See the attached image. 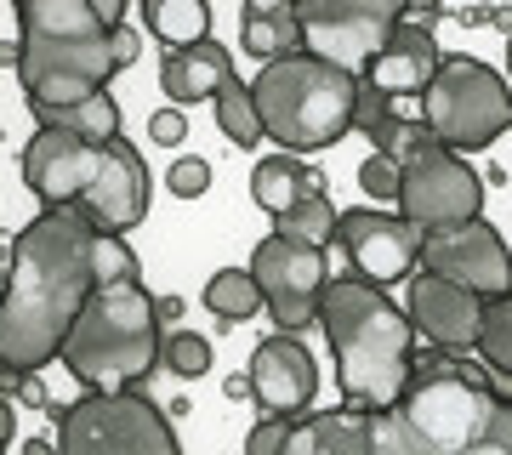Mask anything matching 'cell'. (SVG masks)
Masks as SVG:
<instances>
[{
	"mask_svg": "<svg viewBox=\"0 0 512 455\" xmlns=\"http://www.w3.org/2000/svg\"><path fill=\"white\" fill-rule=\"evenodd\" d=\"M97 222L74 205H46L12 245V268L0 279V364L46 370L97 291L92 268Z\"/></svg>",
	"mask_w": 512,
	"mask_h": 455,
	"instance_id": "6da1fadb",
	"label": "cell"
},
{
	"mask_svg": "<svg viewBox=\"0 0 512 455\" xmlns=\"http://www.w3.org/2000/svg\"><path fill=\"white\" fill-rule=\"evenodd\" d=\"M376 455H512V399L490 387L456 347L416 364L387 410H370Z\"/></svg>",
	"mask_w": 512,
	"mask_h": 455,
	"instance_id": "7a4b0ae2",
	"label": "cell"
},
{
	"mask_svg": "<svg viewBox=\"0 0 512 455\" xmlns=\"http://www.w3.org/2000/svg\"><path fill=\"white\" fill-rule=\"evenodd\" d=\"M137 35L109 29L92 0H18V80L29 103H80L137 63Z\"/></svg>",
	"mask_w": 512,
	"mask_h": 455,
	"instance_id": "3957f363",
	"label": "cell"
},
{
	"mask_svg": "<svg viewBox=\"0 0 512 455\" xmlns=\"http://www.w3.org/2000/svg\"><path fill=\"white\" fill-rule=\"evenodd\" d=\"M319 325L330 336L336 387H342L348 404L387 410L410 387V376H416V325L376 279H365V273L325 279Z\"/></svg>",
	"mask_w": 512,
	"mask_h": 455,
	"instance_id": "277c9868",
	"label": "cell"
},
{
	"mask_svg": "<svg viewBox=\"0 0 512 455\" xmlns=\"http://www.w3.org/2000/svg\"><path fill=\"white\" fill-rule=\"evenodd\" d=\"M23 182L35 188L40 205H74L109 234H126L148 217V165L126 137L92 143L40 126L23 148Z\"/></svg>",
	"mask_w": 512,
	"mask_h": 455,
	"instance_id": "5b68a950",
	"label": "cell"
},
{
	"mask_svg": "<svg viewBox=\"0 0 512 455\" xmlns=\"http://www.w3.org/2000/svg\"><path fill=\"white\" fill-rule=\"evenodd\" d=\"M160 342V302L143 291V279H114L86 296L57 347V364L92 393H120L160 364Z\"/></svg>",
	"mask_w": 512,
	"mask_h": 455,
	"instance_id": "8992f818",
	"label": "cell"
},
{
	"mask_svg": "<svg viewBox=\"0 0 512 455\" xmlns=\"http://www.w3.org/2000/svg\"><path fill=\"white\" fill-rule=\"evenodd\" d=\"M262 131L291 154H319L336 148L353 131V103H359V74L330 63L319 52H285L274 63H262L251 80Z\"/></svg>",
	"mask_w": 512,
	"mask_h": 455,
	"instance_id": "52a82bcc",
	"label": "cell"
},
{
	"mask_svg": "<svg viewBox=\"0 0 512 455\" xmlns=\"http://www.w3.org/2000/svg\"><path fill=\"white\" fill-rule=\"evenodd\" d=\"M421 120L444 148L473 154L512 131V86L478 57H444L433 86L421 91Z\"/></svg>",
	"mask_w": 512,
	"mask_h": 455,
	"instance_id": "ba28073f",
	"label": "cell"
},
{
	"mask_svg": "<svg viewBox=\"0 0 512 455\" xmlns=\"http://www.w3.org/2000/svg\"><path fill=\"white\" fill-rule=\"evenodd\" d=\"M57 421V444L69 455H103V450H126V455H177V427L165 421V410L143 393H92L86 399L52 410Z\"/></svg>",
	"mask_w": 512,
	"mask_h": 455,
	"instance_id": "9c48e42d",
	"label": "cell"
},
{
	"mask_svg": "<svg viewBox=\"0 0 512 455\" xmlns=\"http://www.w3.org/2000/svg\"><path fill=\"white\" fill-rule=\"evenodd\" d=\"M296 12H302V46L308 52L365 74V63L404 23L410 0H296Z\"/></svg>",
	"mask_w": 512,
	"mask_h": 455,
	"instance_id": "30bf717a",
	"label": "cell"
},
{
	"mask_svg": "<svg viewBox=\"0 0 512 455\" xmlns=\"http://www.w3.org/2000/svg\"><path fill=\"white\" fill-rule=\"evenodd\" d=\"M251 273H256V285H262V302H268L279 330L319 325V296H325V279H330L325 245L274 228V234L251 251Z\"/></svg>",
	"mask_w": 512,
	"mask_h": 455,
	"instance_id": "8fae6325",
	"label": "cell"
},
{
	"mask_svg": "<svg viewBox=\"0 0 512 455\" xmlns=\"http://www.w3.org/2000/svg\"><path fill=\"white\" fill-rule=\"evenodd\" d=\"M404 182H399V211L416 222L421 234L433 228H456V222H473L484 211V177L473 165L461 160L456 148H427L416 160L399 165Z\"/></svg>",
	"mask_w": 512,
	"mask_h": 455,
	"instance_id": "7c38bea8",
	"label": "cell"
},
{
	"mask_svg": "<svg viewBox=\"0 0 512 455\" xmlns=\"http://www.w3.org/2000/svg\"><path fill=\"white\" fill-rule=\"evenodd\" d=\"M421 268L456 279V285L478 291L484 302H495V296L512 291V251H507V239L495 234L484 217L421 234Z\"/></svg>",
	"mask_w": 512,
	"mask_h": 455,
	"instance_id": "4fadbf2b",
	"label": "cell"
},
{
	"mask_svg": "<svg viewBox=\"0 0 512 455\" xmlns=\"http://www.w3.org/2000/svg\"><path fill=\"white\" fill-rule=\"evenodd\" d=\"M336 245L348 251L353 273H365L376 285H393V279H410L421 256V228L410 217H393V211H376V205H359V211H342L336 217Z\"/></svg>",
	"mask_w": 512,
	"mask_h": 455,
	"instance_id": "5bb4252c",
	"label": "cell"
},
{
	"mask_svg": "<svg viewBox=\"0 0 512 455\" xmlns=\"http://www.w3.org/2000/svg\"><path fill=\"white\" fill-rule=\"evenodd\" d=\"M245 382H251V399L262 416L296 421V416H308L313 399H319V364H313V353L302 347L296 330H274L268 342H256Z\"/></svg>",
	"mask_w": 512,
	"mask_h": 455,
	"instance_id": "9a60e30c",
	"label": "cell"
},
{
	"mask_svg": "<svg viewBox=\"0 0 512 455\" xmlns=\"http://www.w3.org/2000/svg\"><path fill=\"white\" fill-rule=\"evenodd\" d=\"M410 325L427 336L433 347H456V353H478V330H484V296L444 279V273H416L410 279Z\"/></svg>",
	"mask_w": 512,
	"mask_h": 455,
	"instance_id": "2e32d148",
	"label": "cell"
},
{
	"mask_svg": "<svg viewBox=\"0 0 512 455\" xmlns=\"http://www.w3.org/2000/svg\"><path fill=\"white\" fill-rule=\"evenodd\" d=\"M444 52H439V35L427 29V23H399L393 35H387V46L365 63V74L359 80H370V86H382L387 97H421V91L433 86V74H439Z\"/></svg>",
	"mask_w": 512,
	"mask_h": 455,
	"instance_id": "e0dca14e",
	"label": "cell"
},
{
	"mask_svg": "<svg viewBox=\"0 0 512 455\" xmlns=\"http://www.w3.org/2000/svg\"><path fill=\"white\" fill-rule=\"evenodd\" d=\"M234 80V52L228 46H217V40L205 35L194 40V46H171L160 63V86L171 103H205V97H217L222 86Z\"/></svg>",
	"mask_w": 512,
	"mask_h": 455,
	"instance_id": "ac0fdd59",
	"label": "cell"
},
{
	"mask_svg": "<svg viewBox=\"0 0 512 455\" xmlns=\"http://www.w3.org/2000/svg\"><path fill=\"white\" fill-rule=\"evenodd\" d=\"M285 455H370V410H308L291 421Z\"/></svg>",
	"mask_w": 512,
	"mask_h": 455,
	"instance_id": "d6986e66",
	"label": "cell"
},
{
	"mask_svg": "<svg viewBox=\"0 0 512 455\" xmlns=\"http://www.w3.org/2000/svg\"><path fill=\"white\" fill-rule=\"evenodd\" d=\"M239 46L256 63L302 52V12H296V0H245V12H239Z\"/></svg>",
	"mask_w": 512,
	"mask_h": 455,
	"instance_id": "ffe728a7",
	"label": "cell"
},
{
	"mask_svg": "<svg viewBox=\"0 0 512 455\" xmlns=\"http://www.w3.org/2000/svg\"><path fill=\"white\" fill-rule=\"evenodd\" d=\"M40 126H57V131H74V137H92V143H109L120 137V103L109 97V86L80 97V103H29Z\"/></svg>",
	"mask_w": 512,
	"mask_h": 455,
	"instance_id": "44dd1931",
	"label": "cell"
},
{
	"mask_svg": "<svg viewBox=\"0 0 512 455\" xmlns=\"http://www.w3.org/2000/svg\"><path fill=\"white\" fill-rule=\"evenodd\" d=\"M308 188H319V171H308L302 165V154H291V148H279V154H268V160L251 171V200L268 211V217H279L291 200H302Z\"/></svg>",
	"mask_w": 512,
	"mask_h": 455,
	"instance_id": "7402d4cb",
	"label": "cell"
},
{
	"mask_svg": "<svg viewBox=\"0 0 512 455\" xmlns=\"http://www.w3.org/2000/svg\"><path fill=\"white\" fill-rule=\"evenodd\" d=\"M148 35L160 40L165 52L171 46H194V40L211 35V0H143Z\"/></svg>",
	"mask_w": 512,
	"mask_h": 455,
	"instance_id": "603a6c76",
	"label": "cell"
},
{
	"mask_svg": "<svg viewBox=\"0 0 512 455\" xmlns=\"http://www.w3.org/2000/svg\"><path fill=\"white\" fill-rule=\"evenodd\" d=\"M200 302L217 313V319H228V325H245L256 308H268L251 268H222V273H211V279H205V291H200Z\"/></svg>",
	"mask_w": 512,
	"mask_h": 455,
	"instance_id": "cb8c5ba5",
	"label": "cell"
},
{
	"mask_svg": "<svg viewBox=\"0 0 512 455\" xmlns=\"http://www.w3.org/2000/svg\"><path fill=\"white\" fill-rule=\"evenodd\" d=\"M217 103V126H222V137L234 148H256L268 131H262V114H256V97H251V86H239V80H228V86L211 97Z\"/></svg>",
	"mask_w": 512,
	"mask_h": 455,
	"instance_id": "d4e9b609",
	"label": "cell"
},
{
	"mask_svg": "<svg viewBox=\"0 0 512 455\" xmlns=\"http://www.w3.org/2000/svg\"><path fill=\"white\" fill-rule=\"evenodd\" d=\"M336 217H342V211L330 205V194H325V188H308V194H302V200H291V205H285V211H279L274 222L285 228V234H296V239L330 245V239H336Z\"/></svg>",
	"mask_w": 512,
	"mask_h": 455,
	"instance_id": "484cf974",
	"label": "cell"
},
{
	"mask_svg": "<svg viewBox=\"0 0 512 455\" xmlns=\"http://www.w3.org/2000/svg\"><path fill=\"white\" fill-rule=\"evenodd\" d=\"M478 359L512 376V291L484 302V330H478Z\"/></svg>",
	"mask_w": 512,
	"mask_h": 455,
	"instance_id": "4316f807",
	"label": "cell"
},
{
	"mask_svg": "<svg viewBox=\"0 0 512 455\" xmlns=\"http://www.w3.org/2000/svg\"><path fill=\"white\" fill-rule=\"evenodd\" d=\"M399 97H387L382 86H370V80H359V103H353V126L365 131L370 143L382 148L387 137H393V126H399Z\"/></svg>",
	"mask_w": 512,
	"mask_h": 455,
	"instance_id": "83f0119b",
	"label": "cell"
},
{
	"mask_svg": "<svg viewBox=\"0 0 512 455\" xmlns=\"http://www.w3.org/2000/svg\"><path fill=\"white\" fill-rule=\"evenodd\" d=\"M160 364L171 376H183V382H200L205 370H211V342L194 336V330H171L160 342Z\"/></svg>",
	"mask_w": 512,
	"mask_h": 455,
	"instance_id": "f1b7e54d",
	"label": "cell"
},
{
	"mask_svg": "<svg viewBox=\"0 0 512 455\" xmlns=\"http://www.w3.org/2000/svg\"><path fill=\"white\" fill-rule=\"evenodd\" d=\"M92 268H97V285H114V279H137V251L126 245V234H109V228H97V239H92Z\"/></svg>",
	"mask_w": 512,
	"mask_h": 455,
	"instance_id": "f546056e",
	"label": "cell"
},
{
	"mask_svg": "<svg viewBox=\"0 0 512 455\" xmlns=\"http://www.w3.org/2000/svg\"><path fill=\"white\" fill-rule=\"evenodd\" d=\"M399 182H404L399 160H393V154H382V148H376V154L359 165V188H365L376 205H382V200H399Z\"/></svg>",
	"mask_w": 512,
	"mask_h": 455,
	"instance_id": "4dcf8cb0",
	"label": "cell"
},
{
	"mask_svg": "<svg viewBox=\"0 0 512 455\" xmlns=\"http://www.w3.org/2000/svg\"><path fill=\"white\" fill-rule=\"evenodd\" d=\"M291 444V416H262L245 438V455H285Z\"/></svg>",
	"mask_w": 512,
	"mask_h": 455,
	"instance_id": "1f68e13d",
	"label": "cell"
},
{
	"mask_svg": "<svg viewBox=\"0 0 512 455\" xmlns=\"http://www.w3.org/2000/svg\"><path fill=\"white\" fill-rule=\"evenodd\" d=\"M183 137H188V114H183V103H171V109H154V114H148V143L177 148Z\"/></svg>",
	"mask_w": 512,
	"mask_h": 455,
	"instance_id": "d6a6232c",
	"label": "cell"
},
{
	"mask_svg": "<svg viewBox=\"0 0 512 455\" xmlns=\"http://www.w3.org/2000/svg\"><path fill=\"white\" fill-rule=\"evenodd\" d=\"M165 182H171V194H177V200H200L205 188H211V165H205V160H177Z\"/></svg>",
	"mask_w": 512,
	"mask_h": 455,
	"instance_id": "836d02e7",
	"label": "cell"
},
{
	"mask_svg": "<svg viewBox=\"0 0 512 455\" xmlns=\"http://www.w3.org/2000/svg\"><path fill=\"white\" fill-rule=\"evenodd\" d=\"M12 433H18V404H12V399H0V450L12 444Z\"/></svg>",
	"mask_w": 512,
	"mask_h": 455,
	"instance_id": "e575fe53",
	"label": "cell"
},
{
	"mask_svg": "<svg viewBox=\"0 0 512 455\" xmlns=\"http://www.w3.org/2000/svg\"><path fill=\"white\" fill-rule=\"evenodd\" d=\"M97 6V18L109 23V29H120V18H126V0H92Z\"/></svg>",
	"mask_w": 512,
	"mask_h": 455,
	"instance_id": "d590c367",
	"label": "cell"
},
{
	"mask_svg": "<svg viewBox=\"0 0 512 455\" xmlns=\"http://www.w3.org/2000/svg\"><path fill=\"white\" fill-rule=\"evenodd\" d=\"M0 69H18V40H0Z\"/></svg>",
	"mask_w": 512,
	"mask_h": 455,
	"instance_id": "8d00e7d4",
	"label": "cell"
},
{
	"mask_svg": "<svg viewBox=\"0 0 512 455\" xmlns=\"http://www.w3.org/2000/svg\"><path fill=\"white\" fill-rule=\"evenodd\" d=\"M410 6H421V12H433V6H439V0H410Z\"/></svg>",
	"mask_w": 512,
	"mask_h": 455,
	"instance_id": "74e56055",
	"label": "cell"
},
{
	"mask_svg": "<svg viewBox=\"0 0 512 455\" xmlns=\"http://www.w3.org/2000/svg\"><path fill=\"white\" fill-rule=\"evenodd\" d=\"M507 69H512V35H507Z\"/></svg>",
	"mask_w": 512,
	"mask_h": 455,
	"instance_id": "f35d334b",
	"label": "cell"
}]
</instances>
